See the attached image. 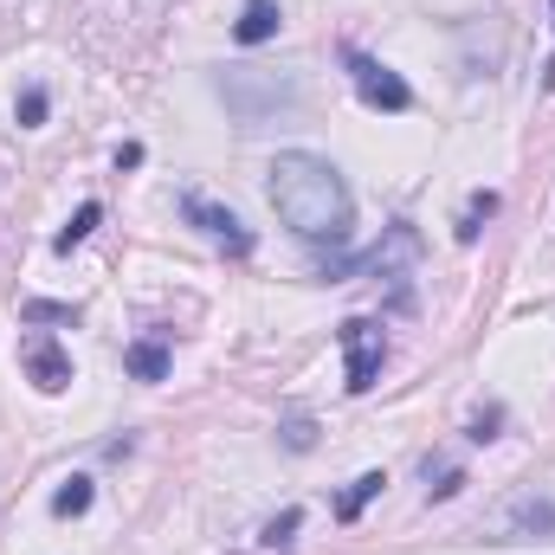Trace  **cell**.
I'll list each match as a JSON object with an SVG mask.
<instances>
[{
	"instance_id": "6da1fadb",
	"label": "cell",
	"mask_w": 555,
	"mask_h": 555,
	"mask_svg": "<svg viewBox=\"0 0 555 555\" xmlns=\"http://www.w3.org/2000/svg\"><path fill=\"white\" fill-rule=\"evenodd\" d=\"M266 194H272L278 220L297 240H310V246H343L356 233V194H349L343 168L323 162V155H310V149L278 155L272 168H266Z\"/></svg>"
},
{
	"instance_id": "7a4b0ae2",
	"label": "cell",
	"mask_w": 555,
	"mask_h": 555,
	"mask_svg": "<svg viewBox=\"0 0 555 555\" xmlns=\"http://www.w3.org/2000/svg\"><path fill=\"white\" fill-rule=\"evenodd\" d=\"M214 91H220V104L233 111V124H246V130L304 111V85L284 78V72H253V65H240V72H214Z\"/></svg>"
},
{
	"instance_id": "3957f363",
	"label": "cell",
	"mask_w": 555,
	"mask_h": 555,
	"mask_svg": "<svg viewBox=\"0 0 555 555\" xmlns=\"http://www.w3.org/2000/svg\"><path fill=\"white\" fill-rule=\"evenodd\" d=\"M336 343H343V388H349V395H369L375 375H382V356H388L382 323H375V317H349V323L336 330Z\"/></svg>"
},
{
	"instance_id": "277c9868",
	"label": "cell",
	"mask_w": 555,
	"mask_h": 555,
	"mask_svg": "<svg viewBox=\"0 0 555 555\" xmlns=\"http://www.w3.org/2000/svg\"><path fill=\"white\" fill-rule=\"evenodd\" d=\"M343 65H349V78H356V98L369 104V111H388V117H401V111H414V85L395 72V65H382V59H369V52H343Z\"/></svg>"
},
{
	"instance_id": "5b68a950",
	"label": "cell",
	"mask_w": 555,
	"mask_h": 555,
	"mask_svg": "<svg viewBox=\"0 0 555 555\" xmlns=\"http://www.w3.org/2000/svg\"><path fill=\"white\" fill-rule=\"evenodd\" d=\"M181 214H188L214 246H227V253H240V259L253 253V233H246V220H240L233 207H214L207 194H181Z\"/></svg>"
},
{
	"instance_id": "8992f818",
	"label": "cell",
	"mask_w": 555,
	"mask_h": 555,
	"mask_svg": "<svg viewBox=\"0 0 555 555\" xmlns=\"http://www.w3.org/2000/svg\"><path fill=\"white\" fill-rule=\"evenodd\" d=\"M20 369H26V382H33L39 395H65V388H72V356H65L52 336H26V343H20Z\"/></svg>"
},
{
	"instance_id": "52a82bcc",
	"label": "cell",
	"mask_w": 555,
	"mask_h": 555,
	"mask_svg": "<svg viewBox=\"0 0 555 555\" xmlns=\"http://www.w3.org/2000/svg\"><path fill=\"white\" fill-rule=\"evenodd\" d=\"M420 259V233H414V220H395L388 227V240L369 253V259H356V266H336L330 278H349V272H382V278H395V272H408Z\"/></svg>"
},
{
	"instance_id": "ba28073f",
	"label": "cell",
	"mask_w": 555,
	"mask_h": 555,
	"mask_svg": "<svg viewBox=\"0 0 555 555\" xmlns=\"http://www.w3.org/2000/svg\"><path fill=\"white\" fill-rule=\"evenodd\" d=\"M278 26H284L278 0H246L240 20H233V39H240V46H266V39H278Z\"/></svg>"
},
{
	"instance_id": "9c48e42d",
	"label": "cell",
	"mask_w": 555,
	"mask_h": 555,
	"mask_svg": "<svg viewBox=\"0 0 555 555\" xmlns=\"http://www.w3.org/2000/svg\"><path fill=\"white\" fill-rule=\"evenodd\" d=\"M124 369H130L137 382H168V343H162V336H137V343L124 349Z\"/></svg>"
},
{
	"instance_id": "30bf717a",
	"label": "cell",
	"mask_w": 555,
	"mask_h": 555,
	"mask_svg": "<svg viewBox=\"0 0 555 555\" xmlns=\"http://www.w3.org/2000/svg\"><path fill=\"white\" fill-rule=\"evenodd\" d=\"M504 524L524 530V537H555V504L550 498H517V504L504 511Z\"/></svg>"
},
{
	"instance_id": "8fae6325",
	"label": "cell",
	"mask_w": 555,
	"mask_h": 555,
	"mask_svg": "<svg viewBox=\"0 0 555 555\" xmlns=\"http://www.w3.org/2000/svg\"><path fill=\"white\" fill-rule=\"evenodd\" d=\"M382 485H388V472H362V478H349V491L336 498V524H356V517L382 498Z\"/></svg>"
},
{
	"instance_id": "7c38bea8",
	"label": "cell",
	"mask_w": 555,
	"mask_h": 555,
	"mask_svg": "<svg viewBox=\"0 0 555 555\" xmlns=\"http://www.w3.org/2000/svg\"><path fill=\"white\" fill-rule=\"evenodd\" d=\"M491 214H498V194H491V188H478V194L465 201V214H459L452 240H459V246H478V233H485V220H491Z\"/></svg>"
},
{
	"instance_id": "4fadbf2b",
	"label": "cell",
	"mask_w": 555,
	"mask_h": 555,
	"mask_svg": "<svg viewBox=\"0 0 555 555\" xmlns=\"http://www.w3.org/2000/svg\"><path fill=\"white\" fill-rule=\"evenodd\" d=\"M98 220H104V201H85V207H78V214H72L65 227H59V240H52V253H72V246H85Z\"/></svg>"
},
{
	"instance_id": "5bb4252c",
	"label": "cell",
	"mask_w": 555,
	"mask_h": 555,
	"mask_svg": "<svg viewBox=\"0 0 555 555\" xmlns=\"http://www.w3.org/2000/svg\"><path fill=\"white\" fill-rule=\"evenodd\" d=\"M91 498H98V485H91V478H65V485L52 491V517H85V511H91Z\"/></svg>"
},
{
	"instance_id": "9a60e30c",
	"label": "cell",
	"mask_w": 555,
	"mask_h": 555,
	"mask_svg": "<svg viewBox=\"0 0 555 555\" xmlns=\"http://www.w3.org/2000/svg\"><path fill=\"white\" fill-rule=\"evenodd\" d=\"M297 530H304V511H278L272 524L259 530V543H266V550H291V543H297Z\"/></svg>"
},
{
	"instance_id": "2e32d148",
	"label": "cell",
	"mask_w": 555,
	"mask_h": 555,
	"mask_svg": "<svg viewBox=\"0 0 555 555\" xmlns=\"http://www.w3.org/2000/svg\"><path fill=\"white\" fill-rule=\"evenodd\" d=\"M46 111H52V98H46V85H26V91H20V104H13V117H20V130H39V124H46Z\"/></svg>"
},
{
	"instance_id": "e0dca14e",
	"label": "cell",
	"mask_w": 555,
	"mask_h": 555,
	"mask_svg": "<svg viewBox=\"0 0 555 555\" xmlns=\"http://www.w3.org/2000/svg\"><path fill=\"white\" fill-rule=\"evenodd\" d=\"M26 323H78V304H46V297H33V304H26Z\"/></svg>"
},
{
	"instance_id": "ac0fdd59",
	"label": "cell",
	"mask_w": 555,
	"mask_h": 555,
	"mask_svg": "<svg viewBox=\"0 0 555 555\" xmlns=\"http://www.w3.org/2000/svg\"><path fill=\"white\" fill-rule=\"evenodd\" d=\"M278 439H284L291 452H310V446H317V426L297 414V420H284V426H278Z\"/></svg>"
},
{
	"instance_id": "d6986e66",
	"label": "cell",
	"mask_w": 555,
	"mask_h": 555,
	"mask_svg": "<svg viewBox=\"0 0 555 555\" xmlns=\"http://www.w3.org/2000/svg\"><path fill=\"white\" fill-rule=\"evenodd\" d=\"M459 485H465V472H459V465H439V485H426V498L446 504V498H459Z\"/></svg>"
},
{
	"instance_id": "ffe728a7",
	"label": "cell",
	"mask_w": 555,
	"mask_h": 555,
	"mask_svg": "<svg viewBox=\"0 0 555 555\" xmlns=\"http://www.w3.org/2000/svg\"><path fill=\"white\" fill-rule=\"evenodd\" d=\"M498 426H504V408H485V414L472 420V439L485 446V439H498Z\"/></svg>"
},
{
	"instance_id": "44dd1931",
	"label": "cell",
	"mask_w": 555,
	"mask_h": 555,
	"mask_svg": "<svg viewBox=\"0 0 555 555\" xmlns=\"http://www.w3.org/2000/svg\"><path fill=\"white\" fill-rule=\"evenodd\" d=\"M117 168H142V142H124L117 149Z\"/></svg>"
},
{
	"instance_id": "7402d4cb",
	"label": "cell",
	"mask_w": 555,
	"mask_h": 555,
	"mask_svg": "<svg viewBox=\"0 0 555 555\" xmlns=\"http://www.w3.org/2000/svg\"><path fill=\"white\" fill-rule=\"evenodd\" d=\"M543 91H555V59L543 65Z\"/></svg>"
}]
</instances>
